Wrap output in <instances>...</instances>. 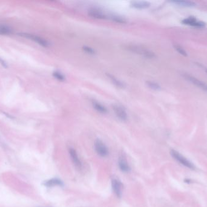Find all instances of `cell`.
I'll list each match as a JSON object with an SVG mask.
<instances>
[{"mask_svg": "<svg viewBox=\"0 0 207 207\" xmlns=\"http://www.w3.org/2000/svg\"><path fill=\"white\" fill-rule=\"evenodd\" d=\"M170 154L176 161H177L178 162L184 165V166H185V167L191 170L195 169V165H193L190 161L187 160L185 157L181 155L178 151L174 149H171L170 151Z\"/></svg>", "mask_w": 207, "mask_h": 207, "instance_id": "6da1fadb", "label": "cell"}, {"mask_svg": "<svg viewBox=\"0 0 207 207\" xmlns=\"http://www.w3.org/2000/svg\"><path fill=\"white\" fill-rule=\"evenodd\" d=\"M126 48L133 52H134L136 53L139 54L141 56H143L145 57L151 59L155 57V54L151 52L150 50H148L146 48H144L143 47L136 46V45H129L126 46Z\"/></svg>", "mask_w": 207, "mask_h": 207, "instance_id": "7a4b0ae2", "label": "cell"}, {"mask_svg": "<svg viewBox=\"0 0 207 207\" xmlns=\"http://www.w3.org/2000/svg\"><path fill=\"white\" fill-rule=\"evenodd\" d=\"M18 35L20 36L23 37L28 38L31 40H32V41H35V43H38V45L42 46L43 47L47 48V47L49 46V43L47 40L44 39V38H41L40 37H38L37 35H33L31 34H27V33H20V34H18Z\"/></svg>", "mask_w": 207, "mask_h": 207, "instance_id": "3957f363", "label": "cell"}, {"mask_svg": "<svg viewBox=\"0 0 207 207\" xmlns=\"http://www.w3.org/2000/svg\"><path fill=\"white\" fill-rule=\"evenodd\" d=\"M183 76H184L185 79H186L188 81L191 82L192 84L195 85V86L199 87L201 89L207 92V84L205 83L200 81L199 79H197L195 77H192V76L188 75V74H184Z\"/></svg>", "mask_w": 207, "mask_h": 207, "instance_id": "277c9868", "label": "cell"}, {"mask_svg": "<svg viewBox=\"0 0 207 207\" xmlns=\"http://www.w3.org/2000/svg\"><path fill=\"white\" fill-rule=\"evenodd\" d=\"M94 148L96 153L101 157H105L108 154V150L106 145L99 139H97L94 143Z\"/></svg>", "mask_w": 207, "mask_h": 207, "instance_id": "5b68a950", "label": "cell"}, {"mask_svg": "<svg viewBox=\"0 0 207 207\" xmlns=\"http://www.w3.org/2000/svg\"><path fill=\"white\" fill-rule=\"evenodd\" d=\"M113 109L116 116L122 121H126L128 119V116L126 110L119 105L113 106Z\"/></svg>", "mask_w": 207, "mask_h": 207, "instance_id": "8992f818", "label": "cell"}, {"mask_svg": "<svg viewBox=\"0 0 207 207\" xmlns=\"http://www.w3.org/2000/svg\"><path fill=\"white\" fill-rule=\"evenodd\" d=\"M182 23L186 25H190L191 26H195V27H204L205 26V23L202 22V21H198L195 18L193 17H190L188 18H185L184 19Z\"/></svg>", "mask_w": 207, "mask_h": 207, "instance_id": "52a82bcc", "label": "cell"}, {"mask_svg": "<svg viewBox=\"0 0 207 207\" xmlns=\"http://www.w3.org/2000/svg\"><path fill=\"white\" fill-rule=\"evenodd\" d=\"M89 15L91 17L96 19L104 20V19H107L108 18L107 15H105V13H103L102 11L98 9H90L89 11Z\"/></svg>", "mask_w": 207, "mask_h": 207, "instance_id": "ba28073f", "label": "cell"}, {"mask_svg": "<svg viewBox=\"0 0 207 207\" xmlns=\"http://www.w3.org/2000/svg\"><path fill=\"white\" fill-rule=\"evenodd\" d=\"M112 185L115 195L118 197H121L122 195V184L117 179H113Z\"/></svg>", "mask_w": 207, "mask_h": 207, "instance_id": "9c48e42d", "label": "cell"}, {"mask_svg": "<svg viewBox=\"0 0 207 207\" xmlns=\"http://www.w3.org/2000/svg\"><path fill=\"white\" fill-rule=\"evenodd\" d=\"M69 154H70L72 160L73 161V162L74 165L76 166V167L80 168L81 167V163L80 160L78 158L76 150L72 148H70L69 149Z\"/></svg>", "mask_w": 207, "mask_h": 207, "instance_id": "30bf717a", "label": "cell"}, {"mask_svg": "<svg viewBox=\"0 0 207 207\" xmlns=\"http://www.w3.org/2000/svg\"><path fill=\"white\" fill-rule=\"evenodd\" d=\"M119 167L121 170L123 172L128 173L130 171V168L126 160V159L123 157H120L119 159Z\"/></svg>", "mask_w": 207, "mask_h": 207, "instance_id": "8fae6325", "label": "cell"}, {"mask_svg": "<svg viewBox=\"0 0 207 207\" xmlns=\"http://www.w3.org/2000/svg\"><path fill=\"white\" fill-rule=\"evenodd\" d=\"M44 185L47 187H52L54 186H63V183L58 178H52L44 182Z\"/></svg>", "mask_w": 207, "mask_h": 207, "instance_id": "7c38bea8", "label": "cell"}, {"mask_svg": "<svg viewBox=\"0 0 207 207\" xmlns=\"http://www.w3.org/2000/svg\"><path fill=\"white\" fill-rule=\"evenodd\" d=\"M131 4L133 7L140 9H147L150 6V3L147 1H133Z\"/></svg>", "mask_w": 207, "mask_h": 207, "instance_id": "4fadbf2b", "label": "cell"}, {"mask_svg": "<svg viewBox=\"0 0 207 207\" xmlns=\"http://www.w3.org/2000/svg\"><path fill=\"white\" fill-rule=\"evenodd\" d=\"M92 104H93V108L96 110V111L101 113H106L107 112V110L106 109V108L103 106L102 105H101V103L97 102H95V101H93L92 102Z\"/></svg>", "mask_w": 207, "mask_h": 207, "instance_id": "5bb4252c", "label": "cell"}, {"mask_svg": "<svg viewBox=\"0 0 207 207\" xmlns=\"http://www.w3.org/2000/svg\"><path fill=\"white\" fill-rule=\"evenodd\" d=\"M12 33V29L10 27L0 24V35H10Z\"/></svg>", "mask_w": 207, "mask_h": 207, "instance_id": "9a60e30c", "label": "cell"}, {"mask_svg": "<svg viewBox=\"0 0 207 207\" xmlns=\"http://www.w3.org/2000/svg\"><path fill=\"white\" fill-rule=\"evenodd\" d=\"M107 76L110 79V80L112 81L113 83L115 84L116 86L121 88H123L125 87V85H124L123 83H122V81H121L120 80H119L118 79L115 78L114 76L110 75V74H107Z\"/></svg>", "mask_w": 207, "mask_h": 207, "instance_id": "2e32d148", "label": "cell"}, {"mask_svg": "<svg viewBox=\"0 0 207 207\" xmlns=\"http://www.w3.org/2000/svg\"><path fill=\"white\" fill-rule=\"evenodd\" d=\"M172 3L176 4L179 6H184V7H194L196 6V4L191 1H173Z\"/></svg>", "mask_w": 207, "mask_h": 207, "instance_id": "e0dca14e", "label": "cell"}, {"mask_svg": "<svg viewBox=\"0 0 207 207\" xmlns=\"http://www.w3.org/2000/svg\"><path fill=\"white\" fill-rule=\"evenodd\" d=\"M110 18H111L113 21L116 22V23H121V24H125L127 23V20L125 19V18H123L120 16H118V15H112L111 17H110Z\"/></svg>", "mask_w": 207, "mask_h": 207, "instance_id": "ac0fdd59", "label": "cell"}, {"mask_svg": "<svg viewBox=\"0 0 207 207\" xmlns=\"http://www.w3.org/2000/svg\"><path fill=\"white\" fill-rule=\"evenodd\" d=\"M147 84L148 85V87H150L151 89H152L153 90H160L161 89V86H159V85H158V83L153 81H147Z\"/></svg>", "mask_w": 207, "mask_h": 207, "instance_id": "d6986e66", "label": "cell"}, {"mask_svg": "<svg viewBox=\"0 0 207 207\" xmlns=\"http://www.w3.org/2000/svg\"><path fill=\"white\" fill-rule=\"evenodd\" d=\"M174 49L179 53L180 54H181L182 56H185L187 57V52L183 48H182L180 45H175L174 46Z\"/></svg>", "mask_w": 207, "mask_h": 207, "instance_id": "ffe728a7", "label": "cell"}, {"mask_svg": "<svg viewBox=\"0 0 207 207\" xmlns=\"http://www.w3.org/2000/svg\"><path fill=\"white\" fill-rule=\"evenodd\" d=\"M53 77L55 78H57L60 81H64L65 80V77L60 72H58V71H56V72H54L53 73Z\"/></svg>", "mask_w": 207, "mask_h": 207, "instance_id": "44dd1931", "label": "cell"}, {"mask_svg": "<svg viewBox=\"0 0 207 207\" xmlns=\"http://www.w3.org/2000/svg\"><path fill=\"white\" fill-rule=\"evenodd\" d=\"M83 50L84 51H86V52L90 53V54H94L95 53V51L93 49L90 48V47H88V46H83Z\"/></svg>", "mask_w": 207, "mask_h": 207, "instance_id": "7402d4cb", "label": "cell"}, {"mask_svg": "<svg viewBox=\"0 0 207 207\" xmlns=\"http://www.w3.org/2000/svg\"><path fill=\"white\" fill-rule=\"evenodd\" d=\"M0 63H1L4 67H7V66H6V63H5V62H4L1 59H0Z\"/></svg>", "mask_w": 207, "mask_h": 207, "instance_id": "603a6c76", "label": "cell"}, {"mask_svg": "<svg viewBox=\"0 0 207 207\" xmlns=\"http://www.w3.org/2000/svg\"><path fill=\"white\" fill-rule=\"evenodd\" d=\"M191 182V181L190 180V179H188V178H186L185 179V182L187 183V184H190Z\"/></svg>", "mask_w": 207, "mask_h": 207, "instance_id": "cb8c5ba5", "label": "cell"}, {"mask_svg": "<svg viewBox=\"0 0 207 207\" xmlns=\"http://www.w3.org/2000/svg\"><path fill=\"white\" fill-rule=\"evenodd\" d=\"M206 73H207V69H206Z\"/></svg>", "mask_w": 207, "mask_h": 207, "instance_id": "d4e9b609", "label": "cell"}]
</instances>
